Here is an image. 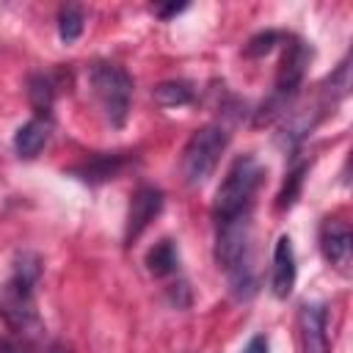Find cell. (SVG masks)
<instances>
[{
  "label": "cell",
  "instance_id": "1",
  "mask_svg": "<svg viewBox=\"0 0 353 353\" xmlns=\"http://www.w3.org/2000/svg\"><path fill=\"white\" fill-rule=\"evenodd\" d=\"M215 226V262L226 270L232 295L237 301H245L256 292V270L251 254V212L218 221Z\"/></svg>",
  "mask_w": 353,
  "mask_h": 353
},
{
  "label": "cell",
  "instance_id": "2",
  "mask_svg": "<svg viewBox=\"0 0 353 353\" xmlns=\"http://www.w3.org/2000/svg\"><path fill=\"white\" fill-rule=\"evenodd\" d=\"M309 61H312V47L303 39L287 36L284 39V55H281L279 74H276V85L262 99V105L254 110V121H251L254 127H268V124L279 121L281 116H287L295 97L301 94Z\"/></svg>",
  "mask_w": 353,
  "mask_h": 353
},
{
  "label": "cell",
  "instance_id": "3",
  "mask_svg": "<svg viewBox=\"0 0 353 353\" xmlns=\"http://www.w3.org/2000/svg\"><path fill=\"white\" fill-rule=\"evenodd\" d=\"M41 279V256L36 251H19L11 265V276L3 287L0 312L8 320L11 328L28 331L39 325L36 309H33V290Z\"/></svg>",
  "mask_w": 353,
  "mask_h": 353
},
{
  "label": "cell",
  "instance_id": "4",
  "mask_svg": "<svg viewBox=\"0 0 353 353\" xmlns=\"http://www.w3.org/2000/svg\"><path fill=\"white\" fill-rule=\"evenodd\" d=\"M262 176H265V165L254 154H240L229 165L223 182L215 193V201H212L215 223L229 221V218L243 215V212H251V204H254V196L262 185Z\"/></svg>",
  "mask_w": 353,
  "mask_h": 353
},
{
  "label": "cell",
  "instance_id": "5",
  "mask_svg": "<svg viewBox=\"0 0 353 353\" xmlns=\"http://www.w3.org/2000/svg\"><path fill=\"white\" fill-rule=\"evenodd\" d=\"M88 83H91V91H94L108 124L116 130L124 127V121L130 116V102H132V77L116 63L97 61L88 69Z\"/></svg>",
  "mask_w": 353,
  "mask_h": 353
},
{
  "label": "cell",
  "instance_id": "6",
  "mask_svg": "<svg viewBox=\"0 0 353 353\" xmlns=\"http://www.w3.org/2000/svg\"><path fill=\"white\" fill-rule=\"evenodd\" d=\"M226 146H229V130L223 124L212 121V124H204L201 130H196L190 135V141L185 143V149H182V176H185V182L190 188L204 185L212 176V171H215L221 154L226 152Z\"/></svg>",
  "mask_w": 353,
  "mask_h": 353
},
{
  "label": "cell",
  "instance_id": "7",
  "mask_svg": "<svg viewBox=\"0 0 353 353\" xmlns=\"http://www.w3.org/2000/svg\"><path fill=\"white\" fill-rule=\"evenodd\" d=\"M163 204H165L163 190L154 185H141L132 193L130 207H127V223H124V243L127 245H132L146 232V226L160 215Z\"/></svg>",
  "mask_w": 353,
  "mask_h": 353
},
{
  "label": "cell",
  "instance_id": "8",
  "mask_svg": "<svg viewBox=\"0 0 353 353\" xmlns=\"http://www.w3.org/2000/svg\"><path fill=\"white\" fill-rule=\"evenodd\" d=\"M298 328L303 353H328V306L320 301H306L298 309Z\"/></svg>",
  "mask_w": 353,
  "mask_h": 353
},
{
  "label": "cell",
  "instance_id": "9",
  "mask_svg": "<svg viewBox=\"0 0 353 353\" xmlns=\"http://www.w3.org/2000/svg\"><path fill=\"white\" fill-rule=\"evenodd\" d=\"M295 276H298V265H295V251H292V240L287 234H281L273 245V270H270V292L284 301L290 298L292 287H295Z\"/></svg>",
  "mask_w": 353,
  "mask_h": 353
},
{
  "label": "cell",
  "instance_id": "10",
  "mask_svg": "<svg viewBox=\"0 0 353 353\" xmlns=\"http://www.w3.org/2000/svg\"><path fill=\"white\" fill-rule=\"evenodd\" d=\"M127 165H130V154L127 152H105V154H94L91 160L77 163L74 168H69V174L77 176L80 182L99 185V182L116 179Z\"/></svg>",
  "mask_w": 353,
  "mask_h": 353
},
{
  "label": "cell",
  "instance_id": "11",
  "mask_svg": "<svg viewBox=\"0 0 353 353\" xmlns=\"http://www.w3.org/2000/svg\"><path fill=\"white\" fill-rule=\"evenodd\" d=\"M350 248H353L350 226L339 218H325L323 226H320V251H323V256L331 265L345 268L350 262Z\"/></svg>",
  "mask_w": 353,
  "mask_h": 353
},
{
  "label": "cell",
  "instance_id": "12",
  "mask_svg": "<svg viewBox=\"0 0 353 353\" xmlns=\"http://www.w3.org/2000/svg\"><path fill=\"white\" fill-rule=\"evenodd\" d=\"M50 127L52 124L47 116H33L30 121H25L14 135V152L25 160H33L50 141Z\"/></svg>",
  "mask_w": 353,
  "mask_h": 353
},
{
  "label": "cell",
  "instance_id": "13",
  "mask_svg": "<svg viewBox=\"0 0 353 353\" xmlns=\"http://www.w3.org/2000/svg\"><path fill=\"white\" fill-rule=\"evenodd\" d=\"M146 270L154 276V279H165V276H174L179 270V251H176V243L163 237L157 240L149 251H146Z\"/></svg>",
  "mask_w": 353,
  "mask_h": 353
},
{
  "label": "cell",
  "instance_id": "14",
  "mask_svg": "<svg viewBox=\"0 0 353 353\" xmlns=\"http://www.w3.org/2000/svg\"><path fill=\"white\" fill-rule=\"evenodd\" d=\"M152 97L163 108H179V105H190L196 99V91L188 80H165V83L154 85Z\"/></svg>",
  "mask_w": 353,
  "mask_h": 353
},
{
  "label": "cell",
  "instance_id": "15",
  "mask_svg": "<svg viewBox=\"0 0 353 353\" xmlns=\"http://www.w3.org/2000/svg\"><path fill=\"white\" fill-rule=\"evenodd\" d=\"M28 99H30V105L36 108V113L41 116H47V110L52 108V102H55V80L50 77V74H44V72H36V74H30V80H28Z\"/></svg>",
  "mask_w": 353,
  "mask_h": 353
},
{
  "label": "cell",
  "instance_id": "16",
  "mask_svg": "<svg viewBox=\"0 0 353 353\" xmlns=\"http://www.w3.org/2000/svg\"><path fill=\"white\" fill-rule=\"evenodd\" d=\"M83 25H85V17H83L80 6H63L58 11V36H61L63 44L77 41L80 33H83Z\"/></svg>",
  "mask_w": 353,
  "mask_h": 353
},
{
  "label": "cell",
  "instance_id": "17",
  "mask_svg": "<svg viewBox=\"0 0 353 353\" xmlns=\"http://www.w3.org/2000/svg\"><path fill=\"white\" fill-rule=\"evenodd\" d=\"M306 171H309V163H298V165L287 174V179H284V185H281V190H279V196H276V210H290V207L298 201Z\"/></svg>",
  "mask_w": 353,
  "mask_h": 353
},
{
  "label": "cell",
  "instance_id": "18",
  "mask_svg": "<svg viewBox=\"0 0 353 353\" xmlns=\"http://www.w3.org/2000/svg\"><path fill=\"white\" fill-rule=\"evenodd\" d=\"M287 39V33H281V30H262V33H256V36H251L248 39V44H245V55L248 58H262V55H268L276 44H281Z\"/></svg>",
  "mask_w": 353,
  "mask_h": 353
},
{
  "label": "cell",
  "instance_id": "19",
  "mask_svg": "<svg viewBox=\"0 0 353 353\" xmlns=\"http://www.w3.org/2000/svg\"><path fill=\"white\" fill-rule=\"evenodd\" d=\"M0 353H30V347L14 336H0Z\"/></svg>",
  "mask_w": 353,
  "mask_h": 353
},
{
  "label": "cell",
  "instance_id": "20",
  "mask_svg": "<svg viewBox=\"0 0 353 353\" xmlns=\"http://www.w3.org/2000/svg\"><path fill=\"white\" fill-rule=\"evenodd\" d=\"M188 8V3H168V6H154V14L160 17V19H171V17H176V14H182Z\"/></svg>",
  "mask_w": 353,
  "mask_h": 353
},
{
  "label": "cell",
  "instance_id": "21",
  "mask_svg": "<svg viewBox=\"0 0 353 353\" xmlns=\"http://www.w3.org/2000/svg\"><path fill=\"white\" fill-rule=\"evenodd\" d=\"M240 353H268V339H265V334H254V336L248 339V345H245Z\"/></svg>",
  "mask_w": 353,
  "mask_h": 353
},
{
  "label": "cell",
  "instance_id": "22",
  "mask_svg": "<svg viewBox=\"0 0 353 353\" xmlns=\"http://www.w3.org/2000/svg\"><path fill=\"white\" fill-rule=\"evenodd\" d=\"M44 353H72V350H69V347H66L63 342H52V345H50V347H47Z\"/></svg>",
  "mask_w": 353,
  "mask_h": 353
}]
</instances>
